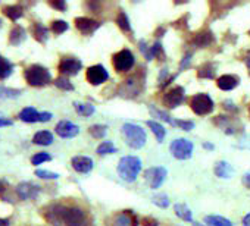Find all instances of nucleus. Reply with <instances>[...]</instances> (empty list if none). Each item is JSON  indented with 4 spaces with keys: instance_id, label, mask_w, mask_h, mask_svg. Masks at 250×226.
Here are the masks:
<instances>
[{
    "instance_id": "1",
    "label": "nucleus",
    "mask_w": 250,
    "mask_h": 226,
    "mask_svg": "<svg viewBox=\"0 0 250 226\" xmlns=\"http://www.w3.org/2000/svg\"><path fill=\"white\" fill-rule=\"evenodd\" d=\"M41 214L53 226H92L90 214L78 206L50 204L41 210Z\"/></svg>"
},
{
    "instance_id": "2",
    "label": "nucleus",
    "mask_w": 250,
    "mask_h": 226,
    "mask_svg": "<svg viewBox=\"0 0 250 226\" xmlns=\"http://www.w3.org/2000/svg\"><path fill=\"white\" fill-rule=\"evenodd\" d=\"M118 175L125 182H134L141 172V160L135 156H125L118 163Z\"/></svg>"
},
{
    "instance_id": "3",
    "label": "nucleus",
    "mask_w": 250,
    "mask_h": 226,
    "mask_svg": "<svg viewBox=\"0 0 250 226\" xmlns=\"http://www.w3.org/2000/svg\"><path fill=\"white\" fill-rule=\"evenodd\" d=\"M25 81L31 87H46L52 83V75L47 68L41 65H31L24 70Z\"/></svg>"
},
{
    "instance_id": "4",
    "label": "nucleus",
    "mask_w": 250,
    "mask_h": 226,
    "mask_svg": "<svg viewBox=\"0 0 250 226\" xmlns=\"http://www.w3.org/2000/svg\"><path fill=\"white\" fill-rule=\"evenodd\" d=\"M122 135L125 138L127 145H130L131 148H141L146 144L147 135L146 131L134 123H124L122 125Z\"/></svg>"
},
{
    "instance_id": "5",
    "label": "nucleus",
    "mask_w": 250,
    "mask_h": 226,
    "mask_svg": "<svg viewBox=\"0 0 250 226\" xmlns=\"http://www.w3.org/2000/svg\"><path fill=\"white\" fill-rule=\"evenodd\" d=\"M190 107L192 110L199 115V116H205V115H209L213 107H215V103L213 100L211 99V96L208 94H196L190 99Z\"/></svg>"
},
{
    "instance_id": "6",
    "label": "nucleus",
    "mask_w": 250,
    "mask_h": 226,
    "mask_svg": "<svg viewBox=\"0 0 250 226\" xmlns=\"http://www.w3.org/2000/svg\"><path fill=\"white\" fill-rule=\"evenodd\" d=\"M171 153L178 160H187L193 155V142L187 138H177L171 142Z\"/></svg>"
},
{
    "instance_id": "7",
    "label": "nucleus",
    "mask_w": 250,
    "mask_h": 226,
    "mask_svg": "<svg viewBox=\"0 0 250 226\" xmlns=\"http://www.w3.org/2000/svg\"><path fill=\"white\" fill-rule=\"evenodd\" d=\"M134 62H135L134 54L130 50H127V49L115 53L114 57H112V63H114V68H115L116 72H127V70H130L134 66Z\"/></svg>"
},
{
    "instance_id": "8",
    "label": "nucleus",
    "mask_w": 250,
    "mask_h": 226,
    "mask_svg": "<svg viewBox=\"0 0 250 226\" xmlns=\"http://www.w3.org/2000/svg\"><path fill=\"white\" fill-rule=\"evenodd\" d=\"M19 119L25 123H36V122H49L52 119V113L49 112H37L34 107H25L19 112Z\"/></svg>"
},
{
    "instance_id": "9",
    "label": "nucleus",
    "mask_w": 250,
    "mask_h": 226,
    "mask_svg": "<svg viewBox=\"0 0 250 226\" xmlns=\"http://www.w3.org/2000/svg\"><path fill=\"white\" fill-rule=\"evenodd\" d=\"M86 78L92 86H100L109 80V73L102 65H93L87 69Z\"/></svg>"
},
{
    "instance_id": "10",
    "label": "nucleus",
    "mask_w": 250,
    "mask_h": 226,
    "mask_svg": "<svg viewBox=\"0 0 250 226\" xmlns=\"http://www.w3.org/2000/svg\"><path fill=\"white\" fill-rule=\"evenodd\" d=\"M184 97H186V91L183 87L178 86V87L171 88L168 93H165L162 102L168 109H175L177 106H180L184 102Z\"/></svg>"
},
{
    "instance_id": "11",
    "label": "nucleus",
    "mask_w": 250,
    "mask_h": 226,
    "mask_svg": "<svg viewBox=\"0 0 250 226\" xmlns=\"http://www.w3.org/2000/svg\"><path fill=\"white\" fill-rule=\"evenodd\" d=\"M144 178H146L149 187H150L152 190H156V188H159V187L163 184V181H165V178H166V169H163V168H160V166L150 168V169H147V171L144 172Z\"/></svg>"
},
{
    "instance_id": "12",
    "label": "nucleus",
    "mask_w": 250,
    "mask_h": 226,
    "mask_svg": "<svg viewBox=\"0 0 250 226\" xmlns=\"http://www.w3.org/2000/svg\"><path fill=\"white\" fill-rule=\"evenodd\" d=\"M82 68V63L81 60L75 59V57H63L60 62H59V72L65 77H71V75H77Z\"/></svg>"
},
{
    "instance_id": "13",
    "label": "nucleus",
    "mask_w": 250,
    "mask_h": 226,
    "mask_svg": "<svg viewBox=\"0 0 250 226\" xmlns=\"http://www.w3.org/2000/svg\"><path fill=\"white\" fill-rule=\"evenodd\" d=\"M17 192H18V197L24 201L36 200L40 194V187L33 182H21L17 187Z\"/></svg>"
},
{
    "instance_id": "14",
    "label": "nucleus",
    "mask_w": 250,
    "mask_h": 226,
    "mask_svg": "<svg viewBox=\"0 0 250 226\" xmlns=\"http://www.w3.org/2000/svg\"><path fill=\"white\" fill-rule=\"evenodd\" d=\"M75 27L79 33H82L84 35H92L100 27V24L92 18L81 17V18H75Z\"/></svg>"
},
{
    "instance_id": "15",
    "label": "nucleus",
    "mask_w": 250,
    "mask_h": 226,
    "mask_svg": "<svg viewBox=\"0 0 250 226\" xmlns=\"http://www.w3.org/2000/svg\"><path fill=\"white\" fill-rule=\"evenodd\" d=\"M56 134L60 137V138H74L79 134V128L78 125L69 122V121H60L56 128H55Z\"/></svg>"
},
{
    "instance_id": "16",
    "label": "nucleus",
    "mask_w": 250,
    "mask_h": 226,
    "mask_svg": "<svg viewBox=\"0 0 250 226\" xmlns=\"http://www.w3.org/2000/svg\"><path fill=\"white\" fill-rule=\"evenodd\" d=\"M72 168L79 174H89L93 169V160L87 156H75L71 160Z\"/></svg>"
},
{
    "instance_id": "17",
    "label": "nucleus",
    "mask_w": 250,
    "mask_h": 226,
    "mask_svg": "<svg viewBox=\"0 0 250 226\" xmlns=\"http://www.w3.org/2000/svg\"><path fill=\"white\" fill-rule=\"evenodd\" d=\"M240 83V78L235 77V75H222L216 80V86L218 88L224 90V91H230L232 88H235Z\"/></svg>"
},
{
    "instance_id": "18",
    "label": "nucleus",
    "mask_w": 250,
    "mask_h": 226,
    "mask_svg": "<svg viewBox=\"0 0 250 226\" xmlns=\"http://www.w3.org/2000/svg\"><path fill=\"white\" fill-rule=\"evenodd\" d=\"M213 172H215V175H216L218 178H222V179H230V178L232 176V174H234V169H232V166H231L228 162H224V160H221V162H218V163L215 165V168H213Z\"/></svg>"
},
{
    "instance_id": "19",
    "label": "nucleus",
    "mask_w": 250,
    "mask_h": 226,
    "mask_svg": "<svg viewBox=\"0 0 250 226\" xmlns=\"http://www.w3.org/2000/svg\"><path fill=\"white\" fill-rule=\"evenodd\" d=\"M27 38V33H25V28L21 27V25H15L11 31V35H9V43L12 46H19L24 40Z\"/></svg>"
},
{
    "instance_id": "20",
    "label": "nucleus",
    "mask_w": 250,
    "mask_h": 226,
    "mask_svg": "<svg viewBox=\"0 0 250 226\" xmlns=\"http://www.w3.org/2000/svg\"><path fill=\"white\" fill-rule=\"evenodd\" d=\"M31 34H33V37H34L38 43H46L47 38H49V30H47L44 25L38 24V22H34V24H33V27H31Z\"/></svg>"
},
{
    "instance_id": "21",
    "label": "nucleus",
    "mask_w": 250,
    "mask_h": 226,
    "mask_svg": "<svg viewBox=\"0 0 250 226\" xmlns=\"http://www.w3.org/2000/svg\"><path fill=\"white\" fill-rule=\"evenodd\" d=\"M14 72V65L6 57L0 56V81L8 80Z\"/></svg>"
},
{
    "instance_id": "22",
    "label": "nucleus",
    "mask_w": 250,
    "mask_h": 226,
    "mask_svg": "<svg viewBox=\"0 0 250 226\" xmlns=\"http://www.w3.org/2000/svg\"><path fill=\"white\" fill-rule=\"evenodd\" d=\"M2 12H3V15H6L9 19H12V21H18L19 18H22V15H24V9H22V6H19V5H9V6H5L3 9H2Z\"/></svg>"
},
{
    "instance_id": "23",
    "label": "nucleus",
    "mask_w": 250,
    "mask_h": 226,
    "mask_svg": "<svg viewBox=\"0 0 250 226\" xmlns=\"http://www.w3.org/2000/svg\"><path fill=\"white\" fill-rule=\"evenodd\" d=\"M33 142L36 145H50L53 142V135L49 131H38L33 137Z\"/></svg>"
},
{
    "instance_id": "24",
    "label": "nucleus",
    "mask_w": 250,
    "mask_h": 226,
    "mask_svg": "<svg viewBox=\"0 0 250 226\" xmlns=\"http://www.w3.org/2000/svg\"><path fill=\"white\" fill-rule=\"evenodd\" d=\"M174 210H175V214H177L180 219H183V220H186V222H193L192 210H190L186 204H183V203H177V204L174 206Z\"/></svg>"
},
{
    "instance_id": "25",
    "label": "nucleus",
    "mask_w": 250,
    "mask_h": 226,
    "mask_svg": "<svg viewBox=\"0 0 250 226\" xmlns=\"http://www.w3.org/2000/svg\"><path fill=\"white\" fill-rule=\"evenodd\" d=\"M74 107L77 110L78 115L84 116V118H89L95 113V106L90 104V103H79V102H75L74 103Z\"/></svg>"
},
{
    "instance_id": "26",
    "label": "nucleus",
    "mask_w": 250,
    "mask_h": 226,
    "mask_svg": "<svg viewBox=\"0 0 250 226\" xmlns=\"http://www.w3.org/2000/svg\"><path fill=\"white\" fill-rule=\"evenodd\" d=\"M147 126H149V128L152 129V132L156 135L157 142H162L163 138H165V135H166V129H165L159 122H156V121H147Z\"/></svg>"
},
{
    "instance_id": "27",
    "label": "nucleus",
    "mask_w": 250,
    "mask_h": 226,
    "mask_svg": "<svg viewBox=\"0 0 250 226\" xmlns=\"http://www.w3.org/2000/svg\"><path fill=\"white\" fill-rule=\"evenodd\" d=\"M213 37H212V33L211 31H202L199 34H196L194 37V44L199 46V47H205V46H209L212 43Z\"/></svg>"
},
{
    "instance_id": "28",
    "label": "nucleus",
    "mask_w": 250,
    "mask_h": 226,
    "mask_svg": "<svg viewBox=\"0 0 250 226\" xmlns=\"http://www.w3.org/2000/svg\"><path fill=\"white\" fill-rule=\"evenodd\" d=\"M205 223L208 226H232L231 220H228L222 216H206Z\"/></svg>"
},
{
    "instance_id": "29",
    "label": "nucleus",
    "mask_w": 250,
    "mask_h": 226,
    "mask_svg": "<svg viewBox=\"0 0 250 226\" xmlns=\"http://www.w3.org/2000/svg\"><path fill=\"white\" fill-rule=\"evenodd\" d=\"M97 155L99 156H106V155H112V153H116V147L114 145L112 141H103L99 147H97Z\"/></svg>"
},
{
    "instance_id": "30",
    "label": "nucleus",
    "mask_w": 250,
    "mask_h": 226,
    "mask_svg": "<svg viewBox=\"0 0 250 226\" xmlns=\"http://www.w3.org/2000/svg\"><path fill=\"white\" fill-rule=\"evenodd\" d=\"M89 132L92 134V137L93 138H96V139H102V138H105V135H106V132H108V126L106 125H92L90 128H89Z\"/></svg>"
},
{
    "instance_id": "31",
    "label": "nucleus",
    "mask_w": 250,
    "mask_h": 226,
    "mask_svg": "<svg viewBox=\"0 0 250 226\" xmlns=\"http://www.w3.org/2000/svg\"><path fill=\"white\" fill-rule=\"evenodd\" d=\"M21 90H15V88H8L0 86V99H18L21 96Z\"/></svg>"
},
{
    "instance_id": "32",
    "label": "nucleus",
    "mask_w": 250,
    "mask_h": 226,
    "mask_svg": "<svg viewBox=\"0 0 250 226\" xmlns=\"http://www.w3.org/2000/svg\"><path fill=\"white\" fill-rule=\"evenodd\" d=\"M68 28H69V25H68L65 21H60V19L53 21V22H52V25H50V30H52V31H53V34H56V35L63 34L65 31H68Z\"/></svg>"
},
{
    "instance_id": "33",
    "label": "nucleus",
    "mask_w": 250,
    "mask_h": 226,
    "mask_svg": "<svg viewBox=\"0 0 250 226\" xmlns=\"http://www.w3.org/2000/svg\"><path fill=\"white\" fill-rule=\"evenodd\" d=\"M116 25L122 30V31H125V33H128L130 30H131V25H130V21H128V17L125 15V12H119L118 14V17H116Z\"/></svg>"
},
{
    "instance_id": "34",
    "label": "nucleus",
    "mask_w": 250,
    "mask_h": 226,
    "mask_svg": "<svg viewBox=\"0 0 250 226\" xmlns=\"http://www.w3.org/2000/svg\"><path fill=\"white\" fill-rule=\"evenodd\" d=\"M53 84H55L58 88L63 90V91H72V90H74L72 83H71L66 77H59V78H56V80L53 81Z\"/></svg>"
},
{
    "instance_id": "35",
    "label": "nucleus",
    "mask_w": 250,
    "mask_h": 226,
    "mask_svg": "<svg viewBox=\"0 0 250 226\" xmlns=\"http://www.w3.org/2000/svg\"><path fill=\"white\" fill-rule=\"evenodd\" d=\"M199 78H213V66L211 63H205L199 68Z\"/></svg>"
},
{
    "instance_id": "36",
    "label": "nucleus",
    "mask_w": 250,
    "mask_h": 226,
    "mask_svg": "<svg viewBox=\"0 0 250 226\" xmlns=\"http://www.w3.org/2000/svg\"><path fill=\"white\" fill-rule=\"evenodd\" d=\"M150 113L154 116V118H159L160 121H163V122H168L170 125H175V122L171 119V116L166 113V112H163V110H157V109H153L152 106H150Z\"/></svg>"
},
{
    "instance_id": "37",
    "label": "nucleus",
    "mask_w": 250,
    "mask_h": 226,
    "mask_svg": "<svg viewBox=\"0 0 250 226\" xmlns=\"http://www.w3.org/2000/svg\"><path fill=\"white\" fill-rule=\"evenodd\" d=\"M152 201H153V204H156L160 209H166L170 206V200H168V195L166 194H157L152 198Z\"/></svg>"
},
{
    "instance_id": "38",
    "label": "nucleus",
    "mask_w": 250,
    "mask_h": 226,
    "mask_svg": "<svg viewBox=\"0 0 250 226\" xmlns=\"http://www.w3.org/2000/svg\"><path fill=\"white\" fill-rule=\"evenodd\" d=\"M52 160V156L49 153H37L31 157V163L34 166H38V165H43L44 162H50Z\"/></svg>"
},
{
    "instance_id": "39",
    "label": "nucleus",
    "mask_w": 250,
    "mask_h": 226,
    "mask_svg": "<svg viewBox=\"0 0 250 226\" xmlns=\"http://www.w3.org/2000/svg\"><path fill=\"white\" fill-rule=\"evenodd\" d=\"M131 222H133L131 216L128 213H125V211L121 213V214H118L116 219H115L116 226H131Z\"/></svg>"
},
{
    "instance_id": "40",
    "label": "nucleus",
    "mask_w": 250,
    "mask_h": 226,
    "mask_svg": "<svg viewBox=\"0 0 250 226\" xmlns=\"http://www.w3.org/2000/svg\"><path fill=\"white\" fill-rule=\"evenodd\" d=\"M36 176H38L41 179H58L59 174H55V172H50V171H46V169H37Z\"/></svg>"
},
{
    "instance_id": "41",
    "label": "nucleus",
    "mask_w": 250,
    "mask_h": 226,
    "mask_svg": "<svg viewBox=\"0 0 250 226\" xmlns=\"http://www.w3.org/2000/svg\"><path fill=\"white\" fill-rule=\"evenodd\" d=\"M150 57H157L159 60H162L160 57H163V49L160 43H154L150 47Z\"/></svg>"
},
{
    "instance_id": "42",
    "label": "nucleus",
    "mask_w": 250,
    "mask_h": 226,
    "mask_svg": "<svg viewBox=\"0 0 250 226\" xmlns=\"http://www.w3.org/2000/svg\"><path fill=\"white\" fill-rule=\"evenodd\" d=\"M175 125L180 126L184 131H192L194 128V122H192V121H177Z\"/></svg>"
},
{
    "instance_id": "43",
    "label": "nucleus",
    "mask_w": 250,
    "mask_h": 226,
    "mask_svg": "<svg viewBox=\"0 0 250 226\" xmlns=\"http://www.w3.org/2000/svg\"><path fill=\"white\" fill-rule=\"evenodd\" d=\"M49 5L55 9H59V11H65L66 9V3L65 2H49Z\"/></svg>"
},
{
    "instance_id": "44",
    "label": "nucleus",
    "mask_w": 250,
    "mask_h": 226,
    "mask_svg": "<svg viewBox=\"0 0 250 226\" xmlns=\"http://www.w3.org/2000/svg\"><path fill=\"white\" fill-rule=\"evenodd\" d=\"M14 122L8 118H5L3 115H0V128H3V126H12Z\"/></svg>"
},
{
    "instance_id": "45",
    "label": "nucleus",
    "mask_w": 250,
    "mask_h": 226,
    "mask_svg": "<svg viewBox=\"0 0 250 226\" xmlns=\"http://www.w3.org/2000/svg\"><path fill=\"white\" fill-rule=\"evenodd\" d=\"M141 223H143V226H157V222L152 217H143Z\"/></svg>"
},
{
    "instance_id": "46",
    "label": "nucleus",
    "mask_w": 250,
    "mask_h": 226,
    "mask_svg": "<svg viewBox=\"0 0 250 226\" xmlns=\"http://www.w3.org/2000/svg\"><path fill=\"white\" fill-rule=\"evenodd\" d=\"M8 187H9V182L8 181L0 179V197H2V198H3V191H6Z\"/></svg>"
},
{
    "instance_id": "47",
    "label": "nucleus",
    "mask_w": 250,
    "mask_h": 226,
    "mask_svg": "<svg viewBox=\"0 0 250 226\" xmlns=\"http://www.w3.org/2000/svg\"><path fill=\"white\" fill-rule=\"evenodd\" d=\"M241 182H243V185H244L246 188H249V190H250V172L244 174V176H243Z\"/></svg>"
},
{
    "instance_id": "48",
    "label": "nucleus",
    "mask_w": 250,
    "mask_h": 226,
    "mask_svg": "<svg viewBox=\"0 0 250 226\" xmlns=\"http://www.w3.org/2000/svg\"><path fill=\"white\" fill-rule=\"evenodd\" d=\"M243 226H250V213L243 217Z\"/></svg>"
},
{
    "instance_id": "49",
    "label": "nucleus",
    "mask_w": 250,
    "mask_h": 226,
    "mask_svg": "<svg viewBox=\"0 0 250 226\" xmlns=\"http://www.w3.org/2000/svg\"><path fill=\"white\" fill-rule=\"evenodd\" d=\"M0 226H9V219H0Z\"/></svg>"
},
{
    "instance_id": "50",
    "label": "nucleus",
    "mask_w": 250,
    "mask_h": 226,
    "mask_svg": "<svg viewBox=\"0 0 250 226\" xmlns=\"http://www.w3.org/2000/svg\"><path fill=\"white\" fill-rule=\"evenodd\" d=\"M205 148H209V150H213V145H211V144H205Z\"/></svg>"
},
{
    "instance_id": "51",
    "label": "nucleus",
    "mask_w": 250,
    "mask_h": 226,
    "mask_svg": "<svg viewBox=\"0 0 250 226\" xmlns=\"http://www.w3.org/2000/svg\"><path fill=\"white\" fill-rule=\"evenodd\" d=\"M194 226H203V225H200V223H194Z\"/></svg>"
},
{
    "instance_id": "52",
    "label": "nucleus",
    "mask_w": 250,
    "mask_h": 226,
    "mask_svg": "<svg viewBox=\"0 0 250 226\" xmlns=\"http://www.w3.org/2000/svg\"><path fill=\"white\" fill-rule=\"evenodd\" d=\"M0 28H2V19H0Z\"/></svg>"
},
{
    "instance_id": "53",
    "label": "nucleus",
    "mask_w": 250,
    "mask_h": 226,
    "mask_svg": "<svg viewBox=\"0 0 250 226\" xmlns=\"http://www.w3.org/2000/svg\"><path fill=\"white\" fill-rule=\"evenodd\" d=\"M249 115H250V104H249Z\"/></svg>"
}]
</instances>
